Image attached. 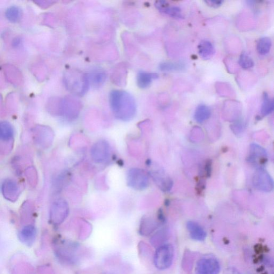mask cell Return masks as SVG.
<instances>
[{
  "label": "cell",
  "instance_id": "1",
  "mask_svg": "<svg viewBox=\"0 0 274 274\" xmlns=\"http://www.w3.org/2000/svg\"><path fill=\"white\" fill-rule=\"evenodd\" d=\"M109 102L114 116L121 121H129L136 113V104L133 97L124 90H114L109 96Z\"/></svg>",
  "mask_w": 274,
  "mask_h": 274
},
{
  "label": "cell",
  "instance_id": "4",
  "mask_svg": "<svg viewBox=\"0 0 274 274\" xmlns=\"http://www.w3.org/2000/svg\"><path fill=\"white\" fill-rule=\"evenodd\" d=\"M254 188L264 193H270L273 188V181L269 173L263 168L257 169L252 177Z\"/></svg>",
  "mask_w": 274,
  "mask_h": 274
},
{
  "label": "cell",
  "instance_id": "22",
  "mask_svg": "<svg viewBox=\"0 0 274 274\" xmlns=\"http://www.w3.org/2000/svg\"><path fill=\"white\" fill-rule=\"evenodd\" d=\"M272 42L270 38L262 37L260 38L257 43V50L261 56H265L270 51Z\"/></svg>",
  "mask_w": 274,
  "mask_h": 274
},
{
  "label": "cell",
  "instance_id": "15",
  "mask_svg": "<svg viewBox=\"0 0 274 274\" xmlns=\"http://www.w3.org/2000/svg\"><path fill=\"white\" fill-rule=\"evenodd\" d=\"M36 231L35 226L29 225L23 228L19 234L20 240L26 245H32L35 239Z\"/></svg>",
  "mask_w": 274,
  "mask_h": 274
},
{
  "label": "cell",
  "instance_id": "12",
  "mask_svg": "<svg viewBox=\"0 0 274 274\" xmlns=\"http://www.w3.org/2000/svg\"><path fill=\"white\" fill-rule=\"evenodd\" d=\"M187 226L192 239L197 241H203L206 238V232L198 223L189 221Z\"/></svg>",
  "mask_w": 274,
  "mask_h": 274
},
{
  "label": "cell",
  "instance_id": "3",
  "mask_svg": "<svg viewBox=\"0 0 274 274\" xmlns=\"http://www.w3.org/2000/svg\"><path fill=\"white\" fill-rule=\"evenodd\" d=\"M127 185L134 190L143 191L150 185L149 177L145 170L133 168L129 169L126 175Z\"/></svg>",
  "mask_w": 274,
  "mask_h": 274
},
{
  "label": "cell",
  "instance_id": "27",
  "mask_svg": "<svg viewBox=\"0 0 274 274\" xmlns=\"http://www.w3.org/2000/svg\"><path fill=\"white\" fill-rule=\"evenodd\" d=\"M205 3L209 7L216 8L220 7L223 4V1H216V0H208Z\"/></svg>",
  "mask_w": 274,
  "mask_h": 274
},
{
  "label": "cell",
  "instance_id": "30",
  "mask_svg": "<svg viewBox=\"0 0 274 274\" xmlns=\"http://www.w3.org/2000/svg\"><path fill=\"white\" fill-rule=\"evenodd\" d=\"M21 43V39L19 38H15L13 41V45L14 47H18V45H19Z\"/></svg>",
  "mask_w": 274,
  "mask_h": 274
},
{
  "label": "cell",
  "instance_id": "9",
  "mask_svg": "<svg viewBox=\"0 0 274 274\" xmlns=\"http://www.w3.org/2000/svg\"><path fill=\"white\" fill-rule=\"evenodd\" d=\"M150 175L155 184L162 191L168 192L172 189L173 181L163 170H153L150 172Z\"/></svg>",
  "mask_w": 274,
  "mask_h": 274
},
{
  "label": "cell",
  "instance_id": "5",
  "mask_svg": "<svg viewBox=\"0 0 274 274\" xmlns=\"http://www.w3.org/2000/svg\"><path fill=\"white\" fill-rule=\"evenodd\" d=\"M248 162L257 169L263 168L268 161V155L261 146L253 143L250 146Z\"/></svg>",
  "mask_w": 274,
  "mask_h": 274
},
{
  "label": "cell",
  "instance_id": "14",
  "mask_svg": "<svg viewBox=\"0 0 274 274\" xmlns=\"http://www.w3.org/2000/svg\"><path fill=\"white\" fill-rule=\"evenodd\" d=\"M198 49L199 56L205 60L211 59L215 53L213 44L206 40H203L199 43Z\"/></svg>",
  "mask_w": 274,
  "mask_h": 274
},
{
  "label": "cell",
  "instance_id": "7",
  "mask_svg": "<svg viewBox=\"0 0 274 274\" xmlns=\"http://www.w3.org/2000/svg\"><path fill=\"white\" fill-rule=\"evenodd\" d=\"M91 157L97 163H104L111 156V147L105 140H100L93 146L90 151Z\"/></svg>",
  "mask_w": 274,
  "mask_h": 274
},
{
  "label": "cell",
  "instance_id": "25",
  "mask_svg": "<svg viewBox=\"0 0 274 274\" xmlns=\"http://www.w3.org/2000/svg\"><path fill=\"white\" fill-rule=\"evenodd\" d=\"M240 66L244 69L252 68L254 65L253 59L246 53H243L239 58Z\"/></svg>",
  "mask_w": 274,
  "mask_h": 274
},
{
  "label": "cell",
  "instance_id": "20",
  "mask_svg": "<svg viewBox=\"0 0 274 274\" xmlns=\"http://www.w3.org/2000/svg\"><path fill=\"white\" fill-rule=\"evenodd\" d=\"M273 100L269 97L267 93L263 95L262 103L260 113L262 116H266L271 114L273 111Z\"/></svg>",
  "mask_w": 274,
  "mask_h": 274
},
{
  "label": "cell",
  "instance_id": "24",
  "mask_svg": "<svg viewBox=\"0 0 274 274\" xmlns=\"http://www.w3.org/2000/svg\"><path fill=\"white\" fill-rule=\"evenodd\" d=\"M89 82L93 83L96 86L102 85L106 80V75L105 73L102 72H97L93 73L89 77H87Z\"/></svg>",
  "mask_w": 274,
  "mask_h": 274
},
{
  "label": "cell",
  "instance_id": "29",
  "mask_svg": "<svg viewBox=\"0 0 274 274\" xmlns=\"http://www.w3.org/2000/svg\"><path fill=\"white\" fill-rule=\"evenodd\" d=\"M225 274H241L239 271L234 268L226 269Z\"/></svg>",
  "mask_w": 274,
  "mask_h": 274
},
{
  "label": "cell",
  "instance_id": "13",
  "mask_svg": "<svg viewBox=\"0 0 274 274\" xmlns=\"http://www.w3.org/2000/svg\"><path fill=\"white\" fill-rule=\"evenodd\" d=\"M2 191L4 197L8 200H16L18 194V188L16 182L11 179H7L4 182Z\"/></svg>",
  "mask_w": 274,
  "mask_h": 274
},
{
  "label": "cell",
  "instance_id": "8",
  "mask_svg": "<svg viewBox=\"0 0 274 274\" xmlns=\"http://www.w3.org/2000/svg\"><path fill=\"white\" fill-rule=\"evenodd\" d=\"M221 269L220 264L214 258H204L199 260L196 265V274H218Z\"/></svg>",
  "mask_w": 274,
  "mask_h": 274
},
{
  "label": "cell",
  "instance_id": "17",
  "mask_svg": "<svg viewBox=\"0 0 274 274\" xmlns=\"http://www.w3.org/2000/svg\"><path fill=\"white\" fill-rule=\"evenodd\" d=\"M5 15L9 22L16 23L22 19L23 11L20 7L12 6L7 8Z\"/></svg>",
  "mask_w": 274,
  "mask_h": 274
},
{
  "label": "cell",
  "instance_id": "19",
  "mask_svg": "<svg viewBox=\"0 0 274 274\" xmlns=\"http://www.w3.org/2000/svg\"><path fill=\"white\" fill-rule=\"evenodd\" d=\"M14 135V129L12 125L7 121L0 122V140L9 141Z\"/></svg>",
  "mask_w": 274,
  "mask_h": 274
},
{
  "label": "cell",
  "instance_id": "10",
  "mask_svg": "<svg viewBox=\"0 0 274 274\" xmlns=\"http://www.w3.org/2000/svg\"><path fill=\"white\" fill-rule=\"evenodd\" d=\"M161 223L158 218L157 220L151 216H144L141 219L139 233L143 236H148L157 230L160 223Z\"/></svg>",
  "mask_w": 274,
  "mask_h": 274
},
{
  "label": "cell",
  "instance_id": "21",
  "mask_svg": "<svg viewBox=\"0 0 274 274\" xmlns=\"http://www.w3.org/2000/svg\"><path fill=\"white\" fill-rule=\"evenodd\" d=\"M185 68V64L181 62H163L159 66L160 70L164 72L180 71L184 70Z\"/></svg>",
  "mask_w": 274,
  "mask_h": 274
},
{
  "label": "cell",
  "instance_id": "26",
  "mask_svg": "<svg viewBox=\"0 0 274 274\" xmlns=\"http://www.w3.org/2000/svg\"><path fill=\"white\" fill-rule=\"evenodd\" d=\"M212 162L211 160H208L206 163L204 167V173L205 176L207 177L211 176L212 173Z\"/></svg>",
  "mask_w": 274,
  "mask_h": 274
},
{
  "label": "cell",
  "instance_id": "11",
  "mask_svg": "<svg viewBox=\"0 0 274 274\" xmlns=\"http://www.w3.org/2000/svg\"><path fill=\"white\" fill-rule=\"evenodd\" d=\"M155 7L162 13L178 19L184 18L181 9L176 6H171L168 2L165 1H159L155 3Z\"/></svg>",
  "mask_w": 274,
  "mask_h": 274
},
{
  "label": "cell",
  "instance_id": "31",
  "mask_svg": "<svg viewBox=\"0 0 274 274\" xmlns=\"http://www.w3.org/2000/svg\"><path fill=\"white\" fill-rule=\"evenodd\" d=\"M102 274H114V273H112V272H105L103 273Z\"/></svg>",
  "mask_w": 274,
  "mask_h": 274
},
{
  "label": "cell",
  "instance_id": "16",
  "mask_svg": "<svg viewBox=\"0 0 274 274\" xmlns=\"http://www.w3.org/2000/svg\"><path fill=\"white\" fill-rule=\"evenodd\" d=\"M158 77V75L155 73L140 71L137 76V84L141 88H147L150 86L153 80Z\"/></svg>",
  "mask_w": 274,
  "mask_h": 274
},
{
  "label": "cell",
  "instance_id": "2",
  "mask_svg": "<svg viewBox=\"0 0 274 274\" xmlns=\"http://www.w3.org/2000/svg\"><path fill=\"white\" fill-rule=\"evenodd\" d=\"M174 258V248L171 244H163L158 247L154 256L155 267L163 270L169 268Z\"/></svg>",
  "mask_w": 274,
  "mask_h": 274
},
{
  "label": "cell",
  "instance_id": "23",
  "mask_svg": "<svg viewBox=\"0 0 274 274\" xmlns=\"http://www.w3.org/2000/svg\"><path fill=\"white\" fill-rule=\"evenodd\" d=\"M168 236V232L166 229H162L155 234L151 239V243L154 246L162 245V243L166 241Z\"/></svg>",
  "mask_w": 274,
  "mask_h": 274
},
{
  "label": "cell",
  "instance_id": "18",
  "mask_svg": "<svg viewBox=\"0 0 274 274\" xmlns=\"http://www.w3.org/2000/svg\"><path fill=\"white\" fill-rule=\"evenodd\" d=\"M211 115V109L206 105L202 104L197 107L194 117L197 122L202 123L208 120Z\"/></svg>",
  "mask_w": 274,
  "mask_h": 274
},
{
  "label": "cell",
  "instance_id": "28",
  "mask_svg": "<svg viewBox=\"0 0 274 274\" xmlns=\"http://www.w3.org/2000/svg\"><path fill=\"white\" fill-rule=\"evenodd\" d=\"M244 126V124L243 122L241 120H239L236 122V123L233 125L234 127V131L236 130V133L237 132H240L243 130Z\"/></svg>",
  "mask_w": 274,
  "mask_h": 274
},
{
  "label": "cell",
  "instance_id": "6",
  "mask_svg": "<svg viewBox=\"0 0 274 274\" xmlns=\"http://www.w3.org/2000/svg\"><path fill=\"white\" fill-rule=\"evenodd\" d=\"M69 213V206L65 199H59L55 202L51 209V219L54 224H60L65 221Z\"/></svg>",
  "mask_w": 274,
  "mask_h": 274
}]
</instances>
